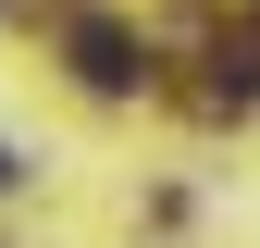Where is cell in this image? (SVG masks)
I'll list each match as a JSON object with an SVG mask.
<instances>
[{"label":"cell","instance_id":"7a4b0ae2","mask_svg":"<svg viewBox=\"0 0 260 248\" xmlns=\"http://www.w3.org/2000/svg\"><path fill=\"white\" fill-rule=\"evenodd\" d=\"M0 174H13V149H0Z\"/></svg>","mask_w":260,"mask_h":248},{"label":"cell","instance_id":"6da1fadb","mask_svg":"<svg viewBox=\"0 0 260 248\" xmlns=\"http://www.w3.org/2000/svg\"><path fill=\"white\" fill-rule=\"evenodd\" d=\"M75 75L100 87V100H124V87H149V50L124 38V25H75Z\"/></svg>","mask_w":260,"mask_h":248}]
</instances>
